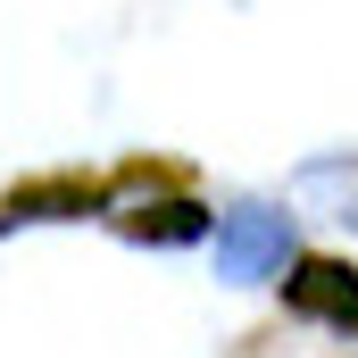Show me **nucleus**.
I'll return each mask as SVG.
<instances>
[{"instance_id":"1","label":"nucleus","mask_w":358,"mask_h":358,"mask_svg":"<svg viewBox=\"0 0 358 358\" xmlns=\"http://www.w3.org/2000/svg\"><path fill=\"white\" fill-rule=\"evenodd\" d=\"M292 259V217L267 208V200H242V208H225L217 217V275L225 283H259Z\"/></svg>"},{"instance_id":"2","label":"nucleus","mask_w":358,"mask_h":358,"mask_svg":"<svg viewBox=\"0 0 358 358\" xmlns=\"http://www.w3.org/2000/svg\"><path fill=\"white\" fill-rule=\"evenodd\" d=\"M283 300H292L300 317H317V325L358 334V267H342V259H300L292 283H283Z\"/></svg>"},{"instance_id":"3","label":"nucleus","mask_w":358,"mask_h":358,"mask_svg":"<svg viewBox=\"0 0 358 358\" xmlns=\"http://www.w3.org/2000/svg\"><path fill=\"white\" fill-rule=\"evenodd\" d=\"M108 192L92 176H59V183H25V192H8V208H0V234L8 225H42V217H92Z\"/></svg>"},{"instance_id":"4","label":"nucleus","mask_w":358,"mask_h":358,"mask_svg":"<svg viewBox=\"0 0 358 358\" xmlns=\"http://www.w3.org/2000/svg\"><path fill=\"white\" fill-rule=\"evenodd\" d=\"M117 234H134V242H200L208 234V208L200 200H134V208H117Z\"/></svg>"},{"instance_id":"5","label":"nucleus","mask_w":358,"mask_h":358,"mask_svg":"<svg viewBox=\"0 0 358 358\" xmlns=\"http://www.w3.org/2000/svg\"><path fill=\"white\" fill-rule=\"evenodd\" d=\"M300 192H342L325 217L358 225V159H308V167H300Z\"/></svg>"}]
</instances>
